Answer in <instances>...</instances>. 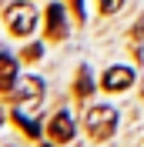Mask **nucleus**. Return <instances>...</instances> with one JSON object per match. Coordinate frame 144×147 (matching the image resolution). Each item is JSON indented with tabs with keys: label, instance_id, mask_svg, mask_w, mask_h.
<instances>
[{
	"label": "nucleus",
	"instance_id": "f257e3e1",
	"mask_svg": "<svg viewBox=\"0 0 144 147\" xmlns=\"http://www.w3.org/2000/svg\"><path fill=\"white\" fill-rule=\"evenodd\" d=\"M117 127V110L111 104H94V107L84 114V130H87L94 140H107Z\"/></svg>",
	"mask_w": 144,
	"mask_h": 147
},
{
	"label": "nucleus",
	"instance_id": "f03ea898",
	"mask_svg": "<svg viewBox=\"0 0 144 147\" xmlns=\"http://www.w3.org/2000/svg\"><path fill=\"white\" fill-rule=\"evenodd\" d=\"M3 24H7V30L14 37H30V34H34V24H37L34 3H27V0H14V3H7V10H3Z\"/></svg>",
	"mask_w": 144,
	"mask_h": 147
},
{
	"label": "nucleus",
	"instance_id": "7ed1b4c3",
	"mask_svg": "<svg viewBox=\"0 0 144 147\" xmlns=\"http://www.w3.org/2000/svg\"><path fill=\"white\" fill-rule=\"evenodd\" d=\"M7 97L17 104V114H30V110H37V104L44 97V84L37 80V77H27V80H20V87H14Z\"/></svg>",
	"mask_w": 144,
	"mask_h": 147
},
{
	"label": "nucleus",
	"instance_id": "20e7f679",
	"mask_svg": "<svg viewBox=\"0 0 144 147\" xmlns=\"http://www.w3.org/2000/svg\"><path fill=\"white\" fill-rule=\"evenodd\" d=\"M47 137L54 140V144H67V140H74V117L67 114V110H57L54 117H50V124H47Z\"/></svg>",
	"mask_w": 144,
	"mask_h": 147
},
{
	"label": "nucleus",
	"instance_id": "39448f33",
	"mask_svg": "<svg viewBox=\"0 0 144 147\" xmlns=\"http://www.w3.org/2000/svg\"><path fill=\"white\" fill-rule=\"evenodd\" d=\"M134 84V70L131 67H111V70H104V77H101V87L104 90H127Z\"/></svg>",
	"mask_w": 144,
	"mask_h": 147
},
{
	"label": "nucleus",
	"instance_id": "423d86ee",
	"mask_svg": "<svg viewBox=\"0 0 144 147\" xmlns=\"http://www.w3.org/2000/svg\"><path fill=\"white\" fill-rule=\"evenodd\" d=\"M47 37L50 40H64L67 37V20H64V7L50 3L47 7Z\"/></svg>",
	"mask_w": 144,
	"mask_h": 147
},
{
	"label": "nucleus",
	"instance_id": "0eeeda50",
	"mask_svg": "<svg viewBox=\"0 0 144 147\" xmlns=\"http://www.w3.org/2000/svg\"><path fill=\"white\" fill-rule=\"evenodd\" d=\"M0 67H3V90H14V74H17V64H14V57L10 54H3L0 57Z\"/></svg>",
	"mask_w": 144,
	"mask_h": 147
},
{
	"label": "nucleus",
	"instance_id": "6e6552de",
	"mask_svg": "<svg viewBox=\"0 0 144 147\" xmlns=\"http://www.w3.org/2000/svg\"><path fill=\"white\" fill-rule=\"evenodd\" d=\"M77 94H81V97L90 94V74H87V67H81V74H77Z\"/></svg>",
	"mask_w": 144,
	"mask_h": 147
},
{
	"label": "nucleus",
	"instance_id": "1a4fd4ad",
	"mask_svg": "<svg viewBox=\"0 0 144 147\" xmlns=\"http://www.w3.org/2000/svg\"><path fill=\"white\" fill-rule=\"evenodd\" d=\"M121 3H124V0H101V10H104V13H117Z\"/></svg>",
	"mask_w": 144,
	"mask_h": 147
},
{
	"label": "nucleus",
	"instance_id": "9d476101",
	"mask_svg": "<svg viewBox=\"0 0 144 147\" xmlns=\"http://www.w3.org/2000/svg\"><path fill=\"white\" fill-rule=\"evenodd\" d=\"M24 60H40V44H30L24 50Z\"/></svg>",
	"mask_w": 144,
	"mask_h": 147
}]
</instances>
